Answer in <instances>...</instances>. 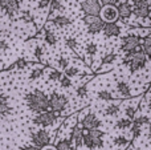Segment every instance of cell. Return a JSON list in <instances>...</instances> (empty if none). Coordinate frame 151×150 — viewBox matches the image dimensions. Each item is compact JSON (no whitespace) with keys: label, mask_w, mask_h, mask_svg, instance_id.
<instances>
[{"label":"cell","mask_w":151,"mask_h":150,"mask_svg":"<svg viewBox=\"0 0 151 150\" xmlns=\"http://www.w3.org/2000/svg\"><path fill=\"white\" fill-rule=\"evenodd\" d=\"M19 150H41V149L37 148V146H35V145H27V146H23V148H20Z\"/></svg>","instance_id":"46"},{"label":"cell","mask_w":151,"mask_h":150,"mask_svg":"<svg viewBox=\"0 0 151 150\" xmlns=\"http://www.w3.org/2000/svg\"><path fill=\"white\" fill-rule=\"evenodd\" d=\"M113 144H114L118 149L125 150V148H127V146L130 145V141H129V138H126L125 136H117V137L113 138Z\"/></svg>","instance_id":"27"},{"label":"cell","mask_w":151,"mask_h":150,"mask_svg":"<svg viewBox=\"0 0 151 150\" xmlns=\"http://www.w3.org/2000/svg\"><path fill=\"white\" fill-rule=\"evenodd\" d=\"M97 97H98V100H102V101H109V102H111V101L117 100V98L113 96V93L110 92V90L107 89H102L99 90L98 93H97Z\"/></svg>","instance_id":"30"},{"label":"cell","mask_w":151,"mask_h":150,"mask_svg":"<svg viewBox=\"0 0 151 150\" xmlns=\"http://www.w3.org/2000/svg\"><path fill=\"white\" fill-rule=\"evenodd\" d=\"M142 48V39L135 35H127L121 39V50L125 53H131Z\"/></svg>","instance_id":"4"},{"label":"cell","mask_w":151,"mask_h":150,"mask_svg":"<svg viewBox=\"0 0 151 150\" xmlns=\"http://www.w3.org/2000/svg\"><path fill=\"white\" fill-rule=\"evenodd\" d=\"M45 66L47 65H42V66H37V68H33L31 71V73H29L28 79L31 80V81H36V80H39L40 77L42 76V74L45 73Z\"/></svg>","instance_id":"29"},{"label":"cell","mask_w":151,"mask_h":150,"mask_svg":"<svg viewBox=\"0 0 151 150\" xmlns=\"http://www.w3.org/2000/svg\"><path fill=\"white\" fill-rule=\"evenodd\" d=\"M61 11H64V7H63V4H61V0H50L48 19L52 17L56 12H61Z\"/></svg>","instance_id":"25"},{"label":"cell","mask_w":151,"mask_h":150,"mask_svg":"<svg viewBox=\"0 0 151 150\" xmlns=\"http://www.w3.org/2000/svg\"><path fill=\"white\" fill-rule=\"evenodd\" d=\"M146 1H147V4H149L150 7H151V0H146Z\"/></svg>","instance_id":"50"},{"label":"cell","mask_w":151,"mask_h":150,"mask_svg":"<svg viewBox=\"0 0 151 150\" xmlns=\"http://www.w3.org/2000/svg\"><path fill=\"white\" fill-rule=\"evenodd\" d=\"M102 5H115L118 4V0H99Z\"/></svg>","instance_id":"45"},{"label":"cell","mask_w":151,"mask_h":150,"mask_svg":"<svg viewBox=\"0 0 151 150\" xmlns=\"http://www.w3.org/2000/svg\"><path fill=\"white\" fill-rule=\"evenodd\" d=\"M28 109L35 114H40L49 110V96L40 89H35L33 92L27 93L24 97Z\"/></svg>","instance_id":"1"},{"label":"cell","mask_w":151,"mask_h":150,"mask_svg":"<svg viewBox=\"0 0 151 150\" xmlns=\"http://www.w3.org/2000/svg\"><path fill=\"white\" fill-rule=\"evenodd\" d=\"M49 21L55 27H58V28H65V27L72 24L70 17H68V16H65V15H56V16H53V17H50Z\"/></svg>","instance_id":"18"},{"label":"cell","mask_w":151,"mask_h":150,"mask_svg":"<svg viewBox=\"0 0 151 150\" xmlns=\"http://www.w3.org/2000/svg\"><path fill=\"white\" fill-rule=\"evenodd\" d=\"M81 9L85 16H99L102 9V4L99 0H82Z\"/></svg>","instance_id":"8"},{"label":"cell","mask_w":151,"mask_h":150,"mask_svg":"<svg viewBox=\"0 0 151 150\" xmlns=\"http://www.w3.org/2000/svg\"><path fill=\"white\" fill-rule=\"evenodd\" d=\"M76 94H77L78 98H85L86 96H88V84H81L77 87V89H76Z\"/></svg>","instance_id":"35"},{"label":"cell","mask_w":151,"mask_h":150,"mask_svg":"<svg viewBox=\"0 0 151 150\" xmlns=\"http://www.w3.org/2000/svg\"><path fill=\"white\" fill-rule=\"evenodd\" d=\"M142 49H143L145 55L147 56V58L151 60V37H143L142 39Z\"/></svg>","instance_id":"32"},{"label":"cell","mask_w":151,"mask_h":150,"mask_svg":"<svg viewBox=\"0 0 151 150\" xmlns=\"http://www.w3.org/2000/svg\"><path fill=\"white\" fill-rule=\"evenodd\" d=\"M33 55H35V57H36L37 60L41 61L42 60V55H44V47L40 45V44H37L36 47H35V49H33Z\"/></svg>","instance_id":"40"},{"label":"cell","mask_w":151,"mask_h":150,"mask_svg":"<svg viewBox=\"0 0 151 150\" xmlns=\"http://www.w3.org/2000/svg\"><path fill=\"white\" fill-rule=\"evenodd\" d=\"M9 49V44H8L5 40L0 39V52H5V50Z\"/></svg>","instance_id":"44"},{"label":"cell","mask_w":151,"mask_h":150,"mask_svg":"<svg viewBox=\"0 0 151 150\" xmlns=\"http://www.w3.org/2000/svg\"><path fill=\"white\" fill-rule=\"evenodd\" d=\"M133 5V15L138 19H149L150 17V5L146 0H131Z\"/></svg>","instance_id":"10"},{"label":"cell","mask_w":151,"mask_h":150,"mask_svg":"<svg viewBox=\"0 0 151 150\" xmlns=\"http://www.w3.org/2000/svg\"><path fill=\"white\" fill-rule=\"evenodd\" d=\"M149 140H150V144H151V129H150V132H149Z\"/></svg>","instance_id":"49"},{"label":"cell","mask_w":151,"mask_h":150,"mask_svg":"<svg viewBox=\"0 0 151 150\" xmlns=\"http://www.w3.org/2000/svg\"><path fill=\"white\" fill-rule=\"evenodd\" d=\"M28 64H29V61H28V60H25L24 57H20V58H17V60L15 61V63L11 64L9 66L4 68L1 72H9V71H13V69H25Z\"/></svg>","instance_id":"20"},{"label":"cell","mask_w":151,"mask_h":150,"mask_svg":"<svg viewBox=\"0 0 151 150\" xmlns=\"http://www.w3.org/2000/svg\"><path fill=\"white\" fill-rule=\"evenodd\" d=\"M121 102V100L118 101ZM118 102H110L109 105L105 106V110H104V114L106 117H115L121 113V105Z\"/></svg>","instance_id":"19"},{"label":"cell","mask_w":151,"mask_h":150,"mask_svg":"<svg viewBox=\"0 0 151 150\" xmlns=\"http://www.w3.org/2000/svg\"><path fill=\"white\" fill-rule=\"evenodd\" d=\"M104 35L107 39H111V37H118L121 35V27L117 23H105L104 27Z\"/></svg>","instance_id":"17"},{"label":"cell","mask_w":151,"mask_h":150,"mask_svg":"<svg viewBox=\"0 0 151 150\" xmlns=\"http://www.w3.org/2000/svg\"><path fill=\"white\" fill-rule=\"evenodd\" d=\"M139 102H141V100H139V101H137L135 104H129V105L126 106V108H125V114H126V118L131 120V121H133V120L135 118V114H137V110H138Z\"/></svg>","instance_id":"22"},{"label":"cell","mask_w":151,"mask_h":150,"mask_svg":"<svg viewBox=\"0 0 151 150\" xmlns=\"http://www.w3.org/2000/svg\"><path fill=\"white\" fill-rule=\"evenodd\" d=\"M83 146L89 150H96L104 148V138H94L85 130L83 133Z\"/></svg>","instance_id":"14"},{"label":"cell","mask_w":151,"mask_h":150,"mask_svg":"<svg viewBox=\"0 0 151 150\" xmlns=\"http://www.w3.org/2000/svg\"><path fill=\"white\" fill-rule=\"evenodd\" d=\"M58 82H60V87L64 88V89H68V88L72 87V79H69L65 74H63V77H61V80Z\"/></svg>","instance_id":"41"},{"label":"cell","mask_w":151,"mask_h":150,"mask_svg":"<svg viewBox=\"0 0 151 150\" xmlns=\"http://www.w3.org/2000/svg\"><path fill=\"white\" fill-rule=\"evenodd\" d=\"M99 17H101L105 23H115V21L119 19L117 7H115V5H102Z\"/></svg>","instance_id":"13"},{"label":"cell","mask_w":151,"mask_h":150,"mask_svg":"<svg viewBox=\"0 0 151 150\" xmlns=\"http://www.w3.org/2000/svg\"><path fill=\"white\" fill-rule=\"evenodd\" d=\"M64 74H65V76H68L69 79H73V77H78V76L85 74V73H81V69L78 68V66L70 65V66H68V68L64 71Z\"/></svg>","instance_id":"31"},{"label":"cell","mask_w":151,"mask_h":150,"mask_svg":"<svg viewBox=\"0 0 151 150\" xmlns=\"http://www.w3.org/2000/svg\"><path fill=\"white\" fill-rule=\"evenodd\" d=\"M11 112V105H9V100L7 96L0 94V116H5Z\"/></svg>","instance_id":"23"},{"label":"cell","mask_w":151,"mask_h":150,"mask_svg":"<svg viewBox=\"0 0 151 150\" xmlns=\"http://www.w3.org/2000/svg\"><path fill=\"white\" fill-rule=\"evenodd\" d=\"M130 130H131V137H133L131 138V142L135 141V140H138V138L142 136V126H139V125L133 124L131 128H130Z\"/></svg>","instance_id":"34"},{"label":"cell","mask_w":151,"mask_h":150,"mask_svg":"<svg viewBox=\"0 0 151 150\" xmlns=\"http://www.w3.org/2000/svg\"><path fill=\"white\" fill-rule=\"evenodd\" d=\"M69 106V100L65 94H61V93L53 90L49 96V110L56 112V113L60 114L61 112H64L66 108Z\"/></svg>","instance_id":"3"},{"label":"cell","mask_w":151,"mask_h":150,"mask_svg":"<svg viewBox=\"0 0 151 150\" xmlns=\"http://www.w3.org/2000/svg\"><path fill=\"white\" fill-rule=\"evenodd\" d=\"M56 64H57L58 71H65V69L69 66V58L65 57V56H61V57L57 58Z\"/></svg>","instance_id":"36"},{"label":"cell","mask_w":151,"mask_h":150,"mask_svg":"<svg viewBox=\"0 0 151 150\" xmlns=\"http://www.w3.org/2000/svg\"><path fill=\"white\" fill-rule=\"evenodd\" d=\"M83 133H85V130H83L82 125H81L80 121H77L72 128L70 138H69L74 144L76 149H80L81 146H83Z\"/></svg>","instance_id":"12"},{"label":"cell","mask_w":151,"mask_h":150,"mask_svg":"<svg viewBox=\"0 0 151 150\" xmlns=\"http://www.w3.org/2000/svg\"><path fill=\"white\" fill-rule=\"evenodd\" d=\"M118 58V55L117 53H114V52H110V53H107L106 56H105L104 58H102V61H101V65H104V66H107V65H111V64H114L115 63V60Z\"/></svg>","instance_id":"33"},{"label":"cell","mask_w":151,"mask_h":150,"mask_svg":"<svg viewBox=\"0 0 151 150\" xmlns=\"http://www.w3.org/2000/svg\"><path fill=\"white\" fill-rule=\"evenodd\" d=\"M1 35H3V29L0 28V37H1Z\"/></svg>","instance_id":"51"},{"label":"cell","mask_w":151,"mask_h":150,"mask_svg":"<svg viewBox=\"0 0 151 150\" xmlns=\"http://www.w3.org/2000/svg\"><path fill=\"white\" fill-rule=\"evenodd\" d=\"M117 9H118L119 19L123 21V23H126V21L131 17V15H133V5H131L130 1H121V3H118Z\"/></svg>","instance_id":"15"},{"label":"cell","mask_w":151,"mask_h":150,"mask_svg":"<svg viewBox=\"0 0 151 150\" xmlns=\"http://www.w3.org/2000/svg\"><path fill=\"white\" fill-rule=\"evenodd\" d=\"M81 125H82L83 130L89 132V130H96V129H99L102 126V121L97 117L96 113L93 112H89L88 114L83 116V118L81 120Z\"/></svg>","instance_id":"11"},{"label":"cell","mask_w":151,"mask_h":150,"mask_svg":"<svg viewBox=\"0 0 151 150\" xmlns=\"http://www.w3.org/2000/svg\"><path fill=\"white\" fill-rule=\"evenodd\" d=\"M31 141L32 145L37 146V148H44V146L50 145V141H52V136L48 132L47 129H39L36 132L31 133Z\"/></svg>","instance_id":"7"},{"label":"cell","mask_w":151,"mask_h":150,"mask_svg":"<svg viewBox=\"0 0 151 150\" xmlns=\"http://www.w3.org/2000/svg\"><path fill=\"white\" fill-rule=\"evenodd\" d=\"M131 125H133V121H131V120L126 118V117H122V118L117 120L114 128L118 130H126V129H129V128H131Z\"/></svg>","instance_id":"28"},{"label":"cell","mask_w":151,"mask_h":150,"mask_svg":"<svg viewBox=\"0 0 151 150\" xmlns=\"http://www.w3.org/2000/svg\"><path fill=\"white\" fill-rule=\"evenodd\" d=\"M147 60H149V58H147V56L145 55L143 49L141 48V49L135 50V52L126 53L122 58V64L127 66L130 73H135V72L146 68Z\"/></svg>","instance_id":"2"},{"label":"cell","mask_w":151,"mask_h":150,"mask_svg":"<svg viewBox=\"0 0 151 150\" xmlns=\"http://www.w3.org/2000/svg\"><path fill=\"white\" fill-rule=\"evenodd\" d=\"M0 9L9 19H13L20 12V0H0Z\"/></svg>","instance_id":"9"},{"label":"cell","mask_w":151,"mask_h":150,"mask_svg":"<svg viewBox=\"0 0 151 150\" xmlns=\"http://www.w3.org/2000/svg\"><path fill=\"white\" fill-rule=\"evenodd\" d=\"M19 20H21V21H25V23H33L35 21V17H33V15L31 13V11H21V16L19 17Z\"/></svg>","instance_id":"37"},{"label":"cell","mask_w":151,"mask_h":150,"mask_svg":"<svg viewBox=\"0 0 151 150\" xmlns=\"http://www.w3.org/2000/svg\"><path fill=\"white\" fill-rule=\"evenodd\" d=\"M49 4H50V0H39L37 8L39 9H47V8H49Z\"/></svg>","instance_id":"43"},{"label":"cell","mask_w":151,"mask_h":150,"mask_svg":"<svg viewBox=\"0 0 151 150\" xmlns=\"http://www.w3.org/2000/svg\"><path fill=\"white\" fill-rule=\"evenodd\" d=\"M115 89H117V93H118V100L125 101V100H130V98H133V96H131V88L127 82L117 81V84H115Z\"/></svg>","instance_id":"16"},{"label":"cell","mask_w":151,"mask_h":150,"mask_svg":"<svg viewBox=\"0 0 151 150\" xmlns=\"http://www.w3.org/2000/svg\"><path fill=\"white\" fill-rule=\"evenodd\" d=\"M60 114L56 113V112H52V110H47L44 113H40V114H36L32 122H33L36 126H41V128H48V126H52V125L56 124V121L58 120Z\"/></svg>","instance_id":"5"},{"label":"cell","mask_w":151,"mask_h":150,"mask_svg":"<svg viewBox=\"0 0 151 150\" xmlns=\"http://www.w3.org/2000/svg\"><path fill=\"white\" fill-rule=\"evenodd\" d=\"M97 52H98V45H97L94 41H90L88 45H86V55L88 56L93 57Z\"/></svg>","instance_id":"38"},{"label":"cell","mask_w":151,"mask_h":150,"mask_svg":"<svg viewBox=\"0 0 151 150\" xmlns=\"http://www.w3.org/2000/svg\"><path fill=\"white\" fill-rule=\"evenodd\" d=\"M149 19H151V7H150V17Z\"/></svg>","instance_id":"52"},{"label":"cell","mask_w":151,"mask_h":150,"mask_svg":"<svg viewBox=\"0 0 151 150\" xmlns=\"http://www.w3.org/2000/svg\"><path fill=\"white\" fill-rule=\"evenodd\" d=\"M147 106H149V110L151 112V96L149 97V102H147Z\"/></svg>","instance_id":"48"},{"label":"cell","mask_w":151,"mask_h":150,"mask_svg":"<svg viewBox=\"0 0 151 150\" xmlns=\"http://www.w3.org/2000/svg\"><path fill=\"white\" fill-rule=\"evenodd\" d=\"M45 73H47L48 79H49L50 81H55V82L60 81L64 74V73H61L57 68H52V66H45Z\"/></svg>","instance_id":"21"},{"label":"cell","mask_w":151,"mask_h":150,"mask_svg":"<svg viewBox=\"0 0 151 150\" xmlns=\"http://www.w3.org/2000/svg\"><path fill=\"white\" fill-rule=\"evenodd\" d=\"M83 24L86 25V31L90 35H98L104 31L105 21L99 16H83Z\"/></svg>","instance_id":"6"},{"label":"cell","mask_w":151,"mask_h":150,"mask_svg":"<svg viewBox=\"0 0 151 150\" xmlns=\"http://www.w3.org/2000/svg\"><path fill=\"white\" fill-rule=\"evenodd\" d=\"M65 44H66V47L70 48L72 50L77 52V40H76L74 37H68V39L65 40Z\"/></svg>","instance_id":"42"},{"label":"cell","mask_w":151,"mask_h":150,"mask_svg":"<svg viewBox=\"0 0 151 150\" xmlns=\"http://www.w3.org/2000/svg\"><path fill=\"white\" fill-rule=\"evenodd\" d=\"M133 124H137L139 126H143V125H150V118L147 116H138L133 120Z\"/></svg>","instance_id":"39"},{"label":"cell","mask_w":151,"mask_h":150,"mask_svg":"<svg viewBox=\"0 0 151 150\" xmlns=\"http://www.w3.org/2000/svg\"><path fill=\"white\" fill-rule=\"evenodd\" d=\"M72 144L73 142L69 138H61V140H58V142H56L55 146L57 148V150H76Z\"/></svg>","instance_id":"26"},{"label":"cell","mask_w":151,"mask_h":150,"mask_svg":"<svg viewBox=\"0 0 151 150\" xmlns=\"http://www.w3.org/2000/svg\"><path fill=\"white\" fill-rule=\"evenodd\" d=\"M44 41L49 47H55L57 44V36L55 35V32L50 29H45L44 31Z\"/></svg>","instance_id":"24"},{"label":"cell","mask_w":151,"mask_h":150,"mask_svg":"<svg viewBox=\"0 0 151 150\" xmlns=\"http://www.w3.org/2000/svg\"><path fill=\"white\" fill-rule=\"evenodd\" d=\"M41 150H57V148H56L55 145H48V146H44V148H41Z\"/></svg>","instance_id":"47"}]
</instances>
